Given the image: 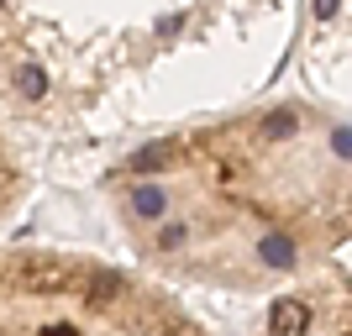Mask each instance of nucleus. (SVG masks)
Masks as SVG:
<instances>
[{"mask_svg": "<svg viewBox=\"0 0 352 336\" xmlns=\"http://www.w3.org/2000/svg\"><path fill=\"white\" fill-rule=\"evenodd\" d=\"M100 190L153 278L252 310L352 252V116L316 95L184 116Z\"/></svg>", "mask_w": 352, "mask_h": 336, "instance_id": "f257e3e1", "label": "nucleus"}, {"mask_svg": "<svg viewBox=\"0 0 352 336\" xmlns=\"http://www.w3.org/2000/svg\"><path fill=\"white\" fill-rule=\"evenodd\" d=\"M294 0H0V121L16 137H100L210 111L263 74Z\"/></svg>", "mask_w": 352, "mask_h": 336, "instance_id": "f03ea898", "label": "nucleus"}, {"mask_svg": "<svg viewBox=\"0 0 352 336\" xmlns=\"http://www.w3.org/2000/svg\"><path fill=\"white\" fill-rule=\"evenodd\" d=\"M0 336H216L147 268L69 247H0Z\"/></svg>", "mask_w": 352, "mask_h": 336, "instance_id": "7ed1b4c3", "label": "nucleus"}, {"mask_svg": "<svg viewBox=\"0 0 352 336\" xmlns=\"http://www.w3.org/2000/svg\"><path fill=\"white\" fill-rule=\"evenodd\" d=\"M248 336H352V252L305 284L252 305Z\"/></svg>", "mask_w": 352, "mask_h": 336, "instance_id": "20e7f679", "label": "nucleus"}, {"mask_svg": "<svg viewBox=\"0 0 352 336\" xmlns=\"http://www.w3.org/2000/svg\"><path fill=\"white\" fill-rule=\"evenodd\" d=\"M289 43L310 95L352 116V0H294Z\"/></svg>", "mask_w": 352, "mask_h": 336, "instance_id": "39448f33", "label": "nucleus"}, {"mask_svg": "<svg viewBox=\"0 0 352 336\" xmlns=\"http://www.w3.org/2000/svg\"><path fill=\"white\" fill-rule=\"evenodd\" d=\"M27 194H32V168H27V153H21V137L0 121V226L21 210Z\"/></svg>", "mask_w": 352, "mask_h": 336, "instance_id": "423d86ee", "label": "nucleus"}]
</instances>
